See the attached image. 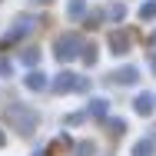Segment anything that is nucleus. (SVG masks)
Returning <instances> with one entry per match:
<instances>
[{
	"instance_id": "5",
	"label": "nucleus",
	"mask_w": 156,
	"mask_h": 156,
	"mask_svg": "<svg viewBox=\"0 0 156 156\" xmlns=\"http://www.w3.org/2000/svg\"><path fill=\"white\" fill-rule=\"evenodd\" d=\"M150 66H153V70H156V57H150Z\"/></svg>"
},
{
	"instance_id": "1",
	"label": "nucleus",
	"mask_w": 156,
	"mask_h": 156,
	"mask_svg": "<svg viewBox=\"0 0 156 156\" xmlns=\"http://www.w3.org/2000/svg\"><path fill=\"white\" fill-rule=\"evenodd\" d=\"M110 43H113V53H123L126 47H129V37H126V33H113V37H110Z\"/></svg>"
},
{
	"instance_id": "6",
	"label": "nucleus",
	"mask_w": 156,
	"mask_h": 156,
	"mask_svg": "<svg viewBox=\"0 0 156 156\" xmlns=\"http://www.w3.org/2000/svg\"><path fill=\"white\" fill-rule=\"evenodd\" d=\"M153 40H156V37H153Z\"/></svg>"
},
{
	"instance_id": "4",
	"label": "nucleus",
	"mask_w": 156,
	"mask_h": 156,
	"mask_svg": "<svg viewBox=\"0 0 156 156\" xmlns=\"http://www.w3.org/2000/svg\"><path fill=\"white\" fill-rule=\"evenodd\" d=\"M153 13H156V0H153V3H146V7H143V17H153Z\"/></svg>"
},
{
	"instance_id": "3",
	"label": "nucleus",
	"mask_w": 156,
	"mask_h": 156,
	"mask_svg": "<svg viewBox=\"0 0 156 156\" xmlns=\"http://www.w3.org/2000/svg\"><path fill=\"white\" fill-rule=\"evenodd\" d=\"M116 80H120V83H133V80H136V70H120Z\"/></svg>"
},
{
	"instance_id": "2",
	"label": "nucleus",
	"mask_w": 156,
	"mask_h": 156,
	"mask_svg": "<svg viewBox=\"0 0 156 156\" xmlns=\"http://www.w3.org/2000/svg\"><path fill=\"white\" fill-rule=\"evenodd\" d=\"M153 110V96H140L136 100V113H150Z\"/></svg>"
}]
</instances>
